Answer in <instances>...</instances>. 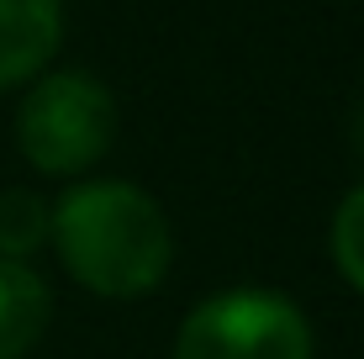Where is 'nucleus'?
Segmentation results:
<instances>
[{
	"mask_svg": "<svg viewBox=\"0 0 364 359\" xmlns=\"http://www.w3.org/2000/svg\"><path fill=\"white\" fill-rule=\"evenodd\" d=\"M53 249L85 291L127 301L169 275L174 232L164 206L127 180H85L53 201Z\"/></svg>",
	"mask_w": 364,
	"mask_h": 359,
	"instance_id": "nucleus-1",
	"label": "nucleus"
},
{
	"mask_svg": "<svg viewBox=\"0 0 364 359\" xmlns=\"http://www.w3.org/2000/svg\"><path fill=\"white\" fill-rule=\"evenodd\" d=\"M117 101L85 69H48L16 106V148L37 175L74 180L111 154Z\"/></svg>",
	"mask_w": 364,
	"mask_h": 359,
	"instance_id": "nucleus-2",
	"label": "nucleus"
},
{
	"mask_svg": "<svg viewBox=\"0 0 364 359\" xmlns=\"http://www.w3.org/2000/svg\"><path fill=\"white\" fill-rule=\"evenodd\" d=\"M174 359H311V323L291 296L232 286L185 312Z\"/></svg>",
	"mask_w": 364,
	"mask_h": 359,
	"instance_id": "nucleus-3",
	"label": "nucleus"
},
{
	"mask_svg": "<svg viewBox=\"0 0 364 359\" xmlns=\"http://www.w3.org/2000/svg\"><path fill=\"white\" fill-rule=\"evenodd\" d=\"M64 37V0H0V95L37 80Z\"/></svg>",
	"mask_w": 364,
	"mask_h": 359,
	"instance_id": "nucleus-4",
	"label": "nucleus"
},
{
	"mask_svg": "<svg viewBox=\"0 0 364 359\" xmlns=\"http://www.w3.org/2000/svg\"><path fill=\"white\" fill-rule=\"evenodd\" d=\"M53 317V296L43 275L21 259H0V359H21L37 349Z\"/></svg>",
	"mask_w": 364,
	"mask_h": 359,
	"instance_id": "nucleus-5",
	"label": "nucleus"
},
{
	"mask_svg": "<svg viewBox=\"0 0 364 359\" xmlns=\"http://www.w3.org/2000/svg\"><path fill=\"white\" fill-rule=\"evenodd\" d=\"M48 232H53V206L43 195L21 191V185L0 191V259H21L27 264V254L43 249Z\"/></svg>",
	"mask_w": 364,
	"mask_h": 359,
	"instance_id": "nucleus-6",
	"label": "nucleus"
},
{
	"mask_svg": "<svg viewBox=\"0 0 364 359\" xmlns=\"http://www.w3.org/2000/svg\"><path fill=\"white\" fill-rule=\"evenodd\" d=\"M328 254H333L338 275L364 296V185H354V191L338 201L333 227H328Z\"/></svg>",
	"mask_w": 364,
	"mask_h": 359,
	"instance_id": "nucleus-7",
	"label": "nucleus"
},
{
	"mask_svg": "<svg viewBox=\"0 0 364 359\" xmlns=\"http://www.w3.org/2000/svg\"><path fill=\"white\" fill-rule=\"evenodd\" d=\"M354 143H359V154H364V101H359V111H354Z\"/></svg>",
	"mask_w": 364,
	"mask_h": 359,
	"instance_id": "nucleus-8",
	"label": "nucleus"
}]
</instances>
